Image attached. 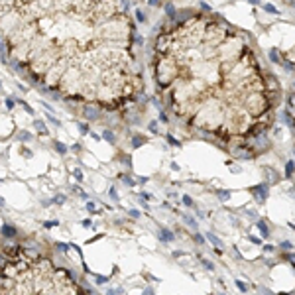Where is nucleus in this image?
I'll return each mask as SVG.
<instances>
[{"mask_svg": "<svg viewBox=\"0 0 295 295\" xmlns=\"http://www.w3.org/2000/svg\"><path fill=\"white\" fill-rule=\"evenodd\" d=\"M124 0H0V51L45 91L98 110L142 93Z\"/></svg>", "mask_w": 295, "mask_h": 295, "instance_id": "f257e3e1", "label": "nucleus"}, {"mask_svg": "<svg viewBox=\"0 0 295 295\" xmlns=\"http://www.w3.org/2000/svg\"><path fill=\"white\" fill-rule=\"evenodd\" d=\"M130 214H132V217H140V211H134V209H132Z\"/></svg>", "mask_w": 295, "mask_h": 295, "instance_id": "4be33fe9", "label": "nucleus"}, {"mask_svg": "<svg viewBox=\"0 0 295 295\" xmlns=\"http://www.w3.org/2000/svg\"><path fill=\"white\" fill-rule=\"evenodd\" d=\"M234 283H236V287H238L242 293H246V291H248V283H244L242 280H234Z\"/></svg>", "mask_w": 295, "mask_h": 295, "instance_id": "1a4fd4ad", "label": "nucleus"}, {"mask_svg": "<svg viewBox=\"0 0 295 295\" xmlns=\"http://www.w3.org/2000/svg\"><path fill=\"white\" fill-rule=\"evenodd\" d=\"M280 248H281V250H291V242H287V240H285V242H280Z\"/></svg>", "mask_w": 295, "mask_h": 295, "instance_id": "ddd939ff", "label": "nucleus"}, {"mask_svg": "<svg viewBox=\"0 0 295 295\" xmlns=\"http://www.w3.org/2000/svg\"><path fill=\"white\" fill-rule=\"evenodd\" d=\"M195 240H197V244H205V236H203V234H199V232L195 234Z\"/></svg>", "mask_w": 295, "mask_h": 295, "instance_id": "2eb2a0df", "label": "nucleus"}, {"mask_svg": "<svg viewBox=\"0 0 295 295\" xmlns=\"http://www.w3.org/2000/svg\"><path fill=\"white\" fill-rule=\"evenodd\" d=\"M221 295H222V293H221Z\"/></svg>", "mask_w": 295, "mask_h": 295, "instance_id": "5701e85b", "label": "nucleus"}, {"mask_svg": "<svg viewBox=\"0 0 295 295\" xmlns=\"http://www.w3.org/2000/svg\"><path fill=\"white\" fill-rule=\"evenodd\" d=\"M152 75L179 122L221 142H248L273 118V79L246 36L213 16L165 28L153 43Z\"/></svg>", "mask_w": 295, "mask_h": 295, "instance_id": "f03ea898", "label": "nucleus"}, {"mask_svg": "<svg viewBox=\"0 0 295 295\" xmlns=\"http://www.w3.org/2000/svg\"><path fill=\"white\" fill-rule=\"evenodd\" d=\"M134 144H136V146H140V144H144V138H134Z\"/></svg>", "mask_w": 295, "mask_h": 295, "instance_id": "aec40b11", "label": "nucleus"}, {"mask_svg": "<svg viewBox=\"0 0 295 295\" xmlns=\"http://www.w3.org/2000/svg\"><path fill=\"white\" fill-rule=\"evenodd\" d=\"M248 240H250V242H254V244H262L260 238H256V236H248Z\"/></svg>", "mask_w": 295, "mask_h": 295, "instance_id": "a211bd4d", "label": "nucleus"}, {"mask_svg": "<svg viewBox=\"0 0 295 295\" xmlns=\"http://www.w3.org/2000/svg\"><path fill=\"white\" fill-rule=\"evenodd\" d=\"M160 238H161V242H173L175 234L171 230H167V228H160Z\"/></svg>", "mask_w": 295, "mask_h": 295, "instance_id": "39448f33", "label": "nucleus"}, {"mask_svg": "<svg viewBox=\"0 0 295 295\" xmlns=\"http://www.w3.org/2000/svg\"><path fill=\"white\" fill-rule=\"evenodd\" d=\"M258 230H260V234L264 236V238H268V236H269V226H268V222H266V221H258Z\"/></svg>", "mask_w": 295, "mask_h": 295, "instance_id": "423d86ee", "label": "nucleus"}, {"mask_svg": "<svg viewBox=\"0 0 295 295\" xmlns=\"http://www.w3.org/2000/svg\"><path fill=\"white\" fill-rule=\"evenodd\" d=\"M264 8H266V10H268V12H272V14H276V12H277V10H276V8H273V6H269V4H266V6H264Z\"/></svg>", "mask_w": 295, "mask_h": 295, "instance_id": "dca6fc26", "label": "nucleus"}, {"mask_svg": "<svg viewBox=\"0 0 295 295\" xmlns=\"http://www.w3.org/2000/svg\"><path fill=\"white\" fill-rule=\"evenodd\" d=\"M287 112H289V118H291L293 130H295V93L289 97V101H287Z\"/></svg>", "mask_w": 295, "mask_h": 295, "instance_id": "20e7f679", "label": "nucleus"}, {"mask_svg": "<svg viewBox=\"0 0 295 295\" xmlns=\"http://www.w3.org/2000/svg\"><path fill=\"white\" fill-rule=\"evenodd\" d=\"M273 250H276V248H273L272 244H266V246H264V252H273Z\"/></svg>", "mask_w": 295, "mask_h": 295, "instance_id": "f3484780", "label": "nucleus"}, {"mask_svg": "<svg viewBox=\"0 0 295 295\" xmlns=\"http://www.w3.org/2000/svg\"><path fill=\"white\" fill-rule=\"evenodd\" d=\"M250 193H260L256 199L262 203V201H266V197H268V185H266V183H258V185L250 187Z\"/></svg>", "mask_w": 295, "mask_h": 295, "instance_id": "7ed1b4c3", "label": "nucleus"}, {"mask_svg": "<svg viewBox=\"0 0 295 295\" xmlns=\"http://www.w3.org/2000/svg\"><path fill=\"white\" fill-rule=\"evenodd\" d=\"M293 173H295V161L289 160L285 163V177H293Z\"/></svg>", "mask_w": 295, "mask_h": 295, "instance_id": "0eeeda50", "label": "nucleus"}, {"mask_svg": "<svg viewBox=\"0 0 295 295\" xmlns=\"http://www.w3.org/2000/svg\"><path fill=\"white\" fill-rule=\"evenodd\" d=\"M185 222H187V224H189V226H193V228H195V226H197V222H195V218H191V217H187V214H185Z\"/></svg>", "mask_w": 295, "mask_h": 295, "instance_id": "4468645a", "label": "nucleus"}, {"mask_svg": "<svg viewBox=\"0 0 295 295\" xmlns=\"http://www.w3.org/2000/svg\"><path fill=\"white\" fill-rule=\"evenodd\" d=\"M105 138L108 140V142H114V136H112V134H108V132H105Z\"/></svg>", "mask_w": 295, "mask_h": 295, "instance_id": "6ab92c4d", "label": "nucleus"}, {"mask_svg": "<svg viewBox=\"0 0 295 295\" xmlns=\"http://www.w3.org/2000/svg\"><path fill=\"white\" fill-rule=\"evenodd\" d=\"M207 238H209V240H211V242H213V244H214V246H217V248H218V246H221V240H218V236H214V234H213V232H207Z\"/></svg>", "mask_w": 295, "mask_h": 295, "instance_id": "9d476101", "label": "nucleus"}, {"mask_svg": "<svg viewBox=\"0 0 295 295\" xmlns=\"http://www.w3.org/2000/svg\"><path fill=\"white\" fill-rule=\"evenodd\" d=\"M167 140H169V142H171V144H175V146H179V142H177L175 138H171V136H167Z\"/></svg>", "mask_w": 295, "mask_h": 295, "instance_id": "412c9836", "label": "nucleus"}, {"mask_svg": "<svg viewBox=\"0 0 295 295\" xmlns=\"http://www.w3.org/2000/svg\"><path fill=\"white\" fill-rule=\"evenodd\" d=\"M201 264H203V266H205V268H207V269H209V272H213V269H214V266H213V262H209V260H205V258H201Z\"/></svg>", "mask_w": 295, "mask_h": 295, "instance_id": "9b49d317", "label": "nucleus"}, {"mask_svg": "<svg viewBox=\"0 0 295 295\" xmlns=\"http://www.w3.org/2000/svg\"><path fill=\"white\" fill-rule=\"evenodd\" d=\"M217 197L224 203V201H228V197H230V191L228 189H217Z\"/></svg>", "mask_w": 295, "mask_h": 295, "instance_id": "6e6552de", "label": "nucleus"}, {"mask_svg": "<svg viewBox=\"0 0 295 295\" xmlns=\"http://www.w3.org/2000/svg\"><path fill=\"white\" fill-rule=\"evenodd\" d=\"M183 203H185V207H193V205H195L193 199H191L189 195H183Z\"/></svg>", "mask_w": 295, "mask_h": 295, "instance_id": "f8f14e48", "label": "nucleus"}]
</instances>
